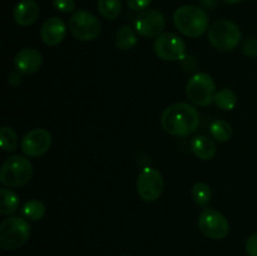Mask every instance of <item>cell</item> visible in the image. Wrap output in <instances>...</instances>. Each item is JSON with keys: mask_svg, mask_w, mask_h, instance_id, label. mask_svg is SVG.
<instances>
[{"mask_svg": "<svg viewBox=\"0 0 257 256\" xmlns=\"http://www.w3.org/2000/svg\"><path fill=\"white\" fill-rule=\"evenodd\" d=\"M13 17L18 25L29 27L34 24L39 17V5L34 0H22L14 8Z\"/></svg>", "mask_w": 257, "mask_h": 256, "instance_id": "15", "label": "cell"}, {"mask_svg": "<svg viewBox=\"0 0 257 256\" xmlns=\"http://www.w3.org/2000/svg\"><path fill=\"white\" fill-rule=\"evenodd\" d=\"M156 55L166 62L182 60L186 55V44L175 33H163L158 35L153 44Z\"/></svg>", "mask_w": 257, "mask_h": 256, "instance_id": "10", "label": "cell"}, {"mask_svg": "<svg viewBox=\"0 0 257 256\" xmlns=\"http://www.w3.org/2000/svg\"><path fill=\"white\" fill-rule=\"evenodd\" d=\"M225 3H227V4H238V3H241L242 0H223Z\"/></svg>", "mask_w": 257, "mask_h": 256, "instance_id": "31", "label": "cell"}, {"mask_svg": "<svg viewBox=\"0 0 257 256\" xmlns=\"http://www.w3.org/2000/svg\"><path fill=\"white\" fill-rule=\"evenodd\" d=\"M23 217L30 221H38L45 215V206L39 200H30L23 205L22 207Z\"/></svg>", "mask_w": 257, "mask_h": 256, "instance_id": "21", "label": "cell"}, {"mask_svg": "<svg viewBox=\"0 0 257 256\" xmlns=\"http://www.w3.org/2000/svg\"><path fill=\"white\" fill-rule=\"evenodd\" d=\"M173 24L178 32L188 38H198L210 29L207 13L196 5H183L178 8L173 14Z\"/></svg>", "mask_w": 257, "mask_h": 256, "instance_id": "2", "label": "cell"}, {"mask_svg": "<svg viewBox=\"0 0 257 256\" xmlns=\"http://www.w3.org/2000/svg\"><path fill=\"white\" fill-rule=\"evenodd\" d=\"M125 2L128 8L133 12H143L146 8H148L152 0H125Z\"/></svg>", "mask_w": 257, "mask_h": 256, "instance_id": "27", "label": "cell"}, {"mask_svg": "<svg viewBox=\"0 0 257 256\" xmlns=\"http://www.w3.org/2000/svg\"><path fill=\"white\" fill-rule=\"evenodd\" d=\"M166 27V18L160 10L148 9L138 14L135 20L136 32L143 38H155L161 35Z\"/></svg>", "mask_w": 257, "mask_h": 256, "instance_id": "11", "label": "cell"}, {"mask_svg": "<svg viewBox=\"0 0 257 256\" xmlns=\"http://www.w3.org/2000/svg\"><path fill=\"white\" fill-rule=\"evenodd\" d=\"M67 34V27L63 19L58 17H52L45 20L40 29V38L47 45L54 47L64 40Z\"/></svg>", "mask_w": 257, "mask_h": 256, "instance_id": "14", "label": "cell"}, {"mask_svg": "<svg viewBox=\"0 0 257 256\" xmlns=\"http://www.w3.org/2000/svg\"><path fill=\"white\" fill-rule=\"evenodd\" d=\"M0 145L5 152H14L18 147V136L12 127H4L0 130Z\"/></svg>", "mask_w": 257, "mask_h": 256, "instance_id": "24", "label": "cell"}, {"mask_svg": "<svg viewBox=\"0 0 257 256\" xmlns=\"http://www.w3.org/2000/svg\"><path fill=\"white\" fill-rule=\"evenodd\" d=\"M97 8L100 15L108 20L117 19L122 13L120 0H98Z\"/></svg>", "mask_w": 257, "mask_h": 256, "instance_id": "19", "label": "cell"}, {"mask_svg": "<svg viewBox=\"0 0 257 256\" xmlns=\"http://www.w3.org/2000/svg\"><path fill=\"white\" fill-rule=\"evenodd\" d=\"M210 133L212 138H215L218 142H227L232 137V127L226 120L217 119L211 123Z\"/></svg>", "mask_w": 257, "mask_h": 256, "instance_id": "22", "label": "cell"}, {"mask_svg": "<svg viewBox=\"0 0 257 256\" xmlns=\"http://www.w3.org/2000/svg\"><path fill=\"white\" fill-rule=\"evenodd\" d=\"M68 25L73 37L80 42L94 40L102 30L99 19L88 10H78L72 14Z\"/></svg>", "mask_w": 257, "mask_h": 256, "instance_id": "7", "label": "cell"}, {"mask_svg": "<svg viewBox=\"0 0 257 256\" xmlns=\"http://www.w3.org/2000/svg\"><path fill=\"white\" fill-rule=\"evenodd\" d=\"M32 227L24 217L12 216L0 223V246L4 250H17L29 240Z\"/></svg>", "mask_w": 257, "mask_h": 256, "instance_id": "4", "label": "cell"}, {"mask_svg": "<svg viewBox=\"0 0 257 256\" xmlns=\"http://www.w3.org/2000/svg\"><path fill=\"white\" fill-rule=\"evenodd\" d=\"M198 228L207 237L222 240L230 232L227 218L213 208H205L198 217Z\"/></svg>", "mask_w": 257, "mask_h": 256, "instance_id": "9", "label": "cell"}, {"mask_svg": "<svg viewBox=\"0 0 257 256\" xmlns=\"http://www.w3.org/2000/svg\"><path fill=\"white\" fill-rule=\"evenodd\" d=\"M213 103L220 109L232 110L236 107V103H237V97H236L233 90L228 89V88H223V89L216 92L215 97H213Z\"/></svg>", "mask_w": 257, "mask_h": 256, "instance_id": "20", "label": "cell"}, {"mask_svg": "<svg viewBox=\"0 0 257 256\" xmlns=\"http://www.w3.org/2000/svg\"><path fill=\"white\" fill-rule=\"evenodd\" d=\"M191 150L196 157L203 161L212 160L217 152V147L213 140L207 136H197L193 138L191 142Z\"/></svg>", "mask_w": 257, "mask_h": 256, "instance_id": "16", "label": "cell"}, {"mask_svg": "<svg viewBox=\"0 0 257 256\" xmlns=\"http://www.w3.org/2000/svg\"><path fill=\"white\" fill-rule=\"evenodd\" d=\"M123 256H131V255H123Z\"/></svg>", "mask_w": 257, "mask_h": 256, "instance_id": "32", "label": "cell"}, {"mask_svg": "<svg viewBox=\"0 0 257 256\" xmlns=\"http://www.w3.org/2000/svg\"><path fill=\"white\" fill-rule=\"evenodd\" d=\"M245 248L248 256H257V233L247 238Z\"/></svg>", "mask_w": 257, "mask_h": 256, "instance_id": "28", "label": "cell"}, {"mask_svg": "<svg viewBox=\"0 0 257 256\" xmlns=\"http://www.w3.org/2000/svg\"><path fill=\"white\" fill-rule=\"evenodd\" d=\"M19 208V197L14 191L9 188L0 190V213L12 215Z\"/></svg>", "mask_w": 257, "mask_h": 256, "instance_id": "18", "label": "cell"}, {"mask_svg": "<svg viewBox=\"0 0 257 256\" xmlns=\"http://www.w3.org/2000/svg\"><path fill=\"white\" fill-rule=\"evenodd\" d=\"M161 124L171 136L187 137L196 132L200 125V114L190 103H173L163 110Z\"/></svg>", "mask_w": 257, "mask_h": 256, "instance_id": "1", "label": "cell"}, {"mask_svg": "<svg viewBox=\"0 0 257 256\" xmlns=\"http://www.w3.org/2000/svg\"><path fill=\"white\" fill-rule=\"evenodd\" d=\"M242 52L247 57L257 58V38H248L243 42Z\"/></svg>", "mask_w": 257, "mask_h": 256, "instance_id": "25", "label": "cell"}, {"mask_svg": "<svg viewBox=\"0 0 257 256\" xmlns=\"http://www.w3.org/2000/svg\"><path fill=\"white\" fill-rule=\"evenodd\" d=\"M33 165L27 157L13 155L4 161L0 170V182L4 187H20L32 180Z\"/></svg>", "mask_w": 257, "mask_h": 256, "instance_id": "3", "label": "cell"}, {"mask_svg": "<svg viewBox=\"0 0 257 256\" xmlns=\"http://www.w3.org/2000/svg\"><path fill=\"white\" fill-rule=\"evenodd\" d=\"M50 146H52V135L43 128H35V130L29 131L20 142L23 153L28 157L33 158L40 157L47 153Z\"/></svg>", "mask_w": 257, "mask_h": 256, "instance_id": "12", "label": "cell"}, {"mask_svg": "<svg viewBox=\"0 0 257 256\" xmlns=\"http://www.w3.org/2000/svg\"><path fill=\"white\" fill-rule=\"evenodd\" d=\"M241 30L233 22L221 19L213 23L208 29V42L215 49L221 52H230L240 44Z\"/></svg>", "mask_w": 257, "mask_h": 256, "instance_id": "5", "label": "cell"}, {"mask_svg": "<svg viewBox=\"0 0 257 256\" xmlns=\"http://www.w3.org/2000/svg\"><path fill=\"white\" fill-rule=\"evenodd\" d=\"M186 94L193 104L207 107L213 102L216 94L215 80L207 73H196L188 79Z\"/></svg>", "mask_w": 257, "mask_h": 256, "instance_id": "6", "label": "cell"}, {"mask_svg": "<svg viewBox=\"0 0 257 256\" xmlns=\"http://www.w3.org/2000/svg\"><path fill=\"white\" fill-rule=\"evenodd\" d=\"M191 195H192L193 201H195L198 206L206 207V206L210 203L212 192H211V187L207 183L200 181V182H196L195 185H193L192 190H191Z\"/></svg>", "mask_w": 257, "mask_h": 256, "instance_id": "23", "label": "cell"}, {"mask_svg": "<svg viewBox=\"0 0 257 256\" xmlns=\"http://www.w3.org/2000/svg\"><path fill=\"white\" fill-rule=\"evenodd\" d=\"M163 177L158 170L153 167H145L138 173L136 188L137 193L145 202H155L163 192Z\"/></svg>", "mask_w": 257, "mask_h": 256, "instance_id": "8", "label": "cell"}, {"mask_svg": "<svg viewBox=\"0 0 257 256\" xmlns=\"http://www.w3.org/2000/svg\"><path fill=\"white\" fill-rule=\"evenodd\" d=\"M200 2L202 3V5L207 7L208 9H212V8H215L216 4H217V0H200Z\"/></svg>", "mask_w": 257, "mask_h": 256, "instance_id": "30", "label": "cell"}, {"mask_svg": "<svg viewBox=\"0 0 257 256\" xmlns=\"http://www.w3.org/2000/svg\"><path fill=\"white\" fill-rule=\"evenodd\" d=\"M8 82H9V84L13 85V87H17V85H19L20 83H22V74H20V72L10 73L9 77H8Z\"/></svg>", "mask_w": 257, "mask_h": 256, "instance_id": "29", "label": "cell"}, {"mask_svg": "<svg viewBox=\"0 0 257 256\" xmlns=\"http://www.w3.org/2000/svg\"><path fill=\"white\" fill-rule=\"evenodd\" d=\"M137 44V35L130 25H123L115 34V45L119 50H131Z\"/></svg>", "mask_w": 257, "mask_h": 256, "instance_id": "17", "label": "cell"}, {"mask_svg": "<svg viewBox=\"0 0 257 256\" xmlns=\"http://www.w3.org/2000/svg\"><path fill=\"white\" fill-rule=\"evenodd\" d=\"M53 7L62 13H72L75 9L74 0H52Z\"/></svg>", "mask_w": 257, "mask_h": 256, "instance_id": "26", "label": "cell"}, {"mask_svg": "<svg viewBox=\"0 0 257 256\" xmlns=\"http://www.w3.org/2000/svg\"><path fill=\"white\" fill-rule=\"evenodd\" d=\"M43 64V55L34 48H24L19 50L14 58V65L23 74H34Z\"/></svg>", "mask_w": 257, "mask_h": 256, "instance_id": "13", "label": "cell"}]
</instances>
